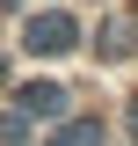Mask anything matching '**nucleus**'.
Returning <instances> with one entry per match:
<instances>
[{
    "label": "nucleus",
    "mask_w": 138,
    "mask_h": 146,
    "mask_svg": "<svg viewBox=\"0 0 138 146\" xmlns=\"http://www.w3.org/2000/svg\"><path fill=\"white\" fill-rule=\"evenodd\" d=\"M66 36H73V22H66V15H44V22H29V44H44V51H58Z\"/></svg>",
    "instance_id": "1"
}]
</instances>
